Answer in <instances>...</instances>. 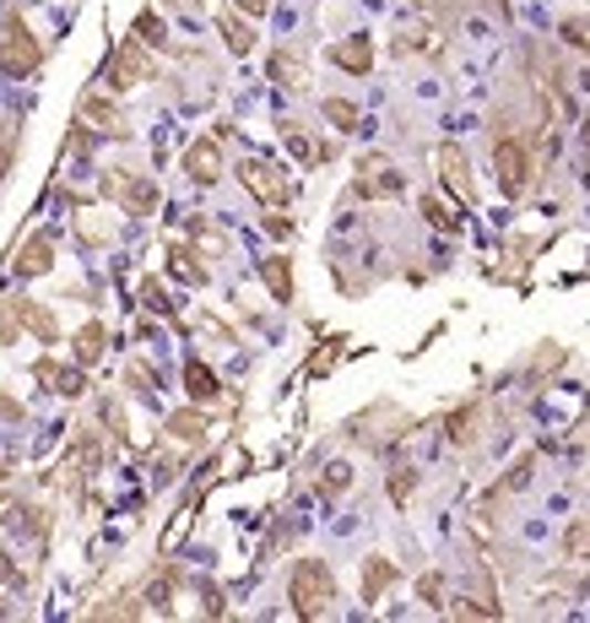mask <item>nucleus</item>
<instances>
[{"label":"nucleus","mask_w":590,"mask_h":623,"mask_svg":"<svg viewBox=\"0 0 590 623\" xmlns=\"http://www.w3.org/2000/svg\"><path fill=\"white\" fill-rule=\"evenodd\" d=\"M0 585H22V570H17V559L6 553V542H0Z\"/></svg>","instance_id":"nucleus-45"},{"label":"nucleus","mask_w":590,"mask_h":623,"mask_svg":"<svg viewBox=\"0 0 590 623\" xmlns=\"http://www.w3.org/2000/svg\"><path fill=\"white\" fill-rule=\"evenodd\" d=\"M449 619H504L498 602H477V596H460V602H444Z\"/></svg>","instance_id":"nucleus-33"},{"label":"nucleus","mask_w":590,"mask_h":623,"mask_svg":"<svg viewBox=\"0 0 590 623\" xmlns=\"http://www.w3.org/2000/svg\"><path fill=\"white\" fill-rule=\"evenodd\" d=\"M346 488H352V467H346V461H331L325 477H320V494H325V499H337V494H346Z\"/></svg>","instance_id":"nucleus-36"},{"label":"nucleus","mask_w":590,"mask_h":623,"mask_svg":"<svg viewBox=\"0 0 590 623\" xmlns=\"http://www.w3.org/2000/svg\"><path fill=\"white\" fill-rule=\"evenodd\" d=\"M142 82H157V65H152L147 44H136V39H125L114 60H108V87L114 93H131V87H142Z\"/></svg>","instance_id":"nucleus-8"},{"label":"nucleus","mask_w":590,"mask_h":623,"mask_svg":"<svg viewBox=\"0 0 590 623\" xmlns=\"http://www.w3.org/2000/svg\"><path fill=\"white\" fill-rule=\"evenodd\" d=\"M239 185H245L260 207H293L288 174H282L277 163H266V157H239Z\"/></svg>","instance_id":"nucleus-7"},{"label":"nucleus","mask_w":590,"mask_h":623,"mask_svg":"<svg viewBox=\"0 0 590 623\" xmlns=\"http://www.w3.org/2000/svg\"><path fill=\"white\" fill-rule=\"evenodd\" d=\"M217 33H222L228 54H255V22L245 11H217Z\"/></svg>","instance_id":"nucleus-22"},{"label":"nucleus","mask_w":590,"mask_h":623,"mask_svg":"<svg viewBox=\"0 0 590 623\" xmlns=\"http://www.w3.org/2000/svg\"><path fill=\"white\" fill-rule=\"evenodd\" d=\"M22 342V299H0V347Z\"/></svg>","instance_id":"nucleus-34"},{"label":"nucleus","mask_w":590,"mask_h":623,"mask_svg":"<svg viewBox=\"0 0 590 623\" xmlns=\"http://www.w3.org/2000/svg\"><path fill=\"white\" fill-rule=\"evenodd\" d=\"M563 39L590 54V17H563Z\"/></svg>","instance_id":"nucleus-41"},{"label":"nucleus","mask_w":590,"mask_h":623,"mask_svg":"<svg viewBox=\"0 0 590 623\" xmlns=\"http://www.w3.org/2000/svg\"><path fill=\"white\" fill-rule=\"evenodd\" d=\"M179 163H185V179H190V185H200V190L217 185V179H222V136H217V131H211V136H196Z\"/></svg>","instance_id":"nucleus-11"},{"label":"nucleus","mask_w":590,"mask_h":623,"mask_svg":"<svg viewBox=\"0 0 590 623\" xmlns=\"http://www.w3.org/2000/svg\"><path fill=\"white\" fill-rule=\"evenodd\" d=\"M320 114H325V120H331V125H337L342 136H352V131H358V120H363L352 98H325V104H320Z\"/></svg>","instance_id":"nucleus-30"},{"label":"nucleus","mask_w":590,"mask_h":623,"mask_svg":"<svg viewBox=\"0 0 590 623\" xmlns=\"http://www.w3.org/2000/svg\"><path fill=\"white\" fill-rule=\"evenodd\" d=\"M200 256H206L200 245H179V239H174V245H168V271H174L179 282H190V288H206V282H211V266Z\"/></svg>","instance_id":"nucleus-20"},{"label":"nucleus","mask_w":590,"mask_h":623,"mask_svg":"<svg viewBox=\"0 0 590 623\" xmlns=\"http://www.w3.org/2000/svg\"><path fill=\"white\" fill-rule=\"evenodd\" d=\"M493 179H498V196L504 201H520L537 179V163H531V147L515 136L509 120H493Z\"/></svg>","instance_id":"nucleus-1"},{"label":"nucleus","mask_w":590,"mask_h":623,"mask_svg":"<svg viewBox=\"0 0 590 623\" xmlns=\"http://www.w3.org/2000/svg\"><path fill=\"white\" fill-rule=\"evenodd\" d=\"M434 163H439V185L460 201V207H477V179H472V157L460 153L455 142H444L439 153H434Z\"/></svg>","instance_id":"nucleus-9"},{"label":"nucleus","mask_w":590,"mask_h":623,"mask_svg":"<svg viewBox=\"0 0 590 623\" xmlns=\"http://www.w3.org/2000/svg\"><path fill=\"white\" fill-rule=\"evenodd\" d=\"M22 331H33L39 342H60V320H54V310H44L39 299H22Z\"/></svg>","instance_id":"nucleus-25"},{"label":"nucleus","mask_w":590,"mask_h":623,"mask_svg":"<svg viewBox=\"0 0 590 623\" xmlns=\"http://www.w3.org/2000/svg\"><path fill=\"white\" fill-rule=\"evenodd\" d=\"M395 580H401L395 559H385V553H369V559H363V580H358V591H363V602L374 608V602H385V591H391Z\"/></svg>","instance_id":"nucleus-19"},{"label":"nucleus","mask_w":590,"mask_h":623,"mask_svg":"<svg viewBox=\"0 0 590 623\" xmlns=\"http://www.w3.org/2000/svg\"><path fill=\"white\" fill-rule=\"evenodd\" d=\"M11 471H17L11 461H0V482H11Z\"/></svg>","instance_id":"nucleus-48"},{"label":"nucleus","mask_w":590,"mask_h":623,"mask_svg":"<svg viewBox=\"0 0 590 623\" xmlns=\"http://www.w3.org/2000/svg\"><path fill=\"white\" fill-rule=\"evenodd\" d=\"M0 619H6V602H0Z\"/></svg>","instance_id":"nucleus-49"},{"label":"nucleus","mask_w":590,"mask_h":623,"mask_svg":"<svg viewBox=\"0 0 590 623\" xmlns=\"http://www.w3.org/2000/svg\"><path fill=\"white\" fill-rule=\"evenodd\" d=\"M417 482H423V477H417V467H395V471H391L385 494H391V505H395V510H406V499L417 494Z\"/></svg>","instance_id":"nucleus-31"},{"label":"nucleus","mask_w":590,"mask_h":623,"mask_svg":"<svg viewBox=\"0 0 590 623\" xmlns=\"http://www.w3.org/2000/svg\"><path fill=\"white\" fill-rule=\"evenodd\" d=\"M142 613H147V608H142L136 596H108V602H103V608H93L87 619H142Z\"/></svg>","instance_id":"nucleus-35"},{"label":"nucleus","mask_w":590,"mask_h":623,"mask_svg":"<svg viewBox=\"0 0 590 623\" xmlns=\"http://www.w3.org/2000/svg\"><path fill=\"white\" fill-rule=\"evenodd\" d=\"M71 353H76V364L82 368L99 364L103 353H108V325H103V320H87V325L71 336Z\"/></svg>","instance_id":"nucleus-24"},{"label":"nucleus","mask_w":590,"mask_h":623,"mask_svg":"<svg viewBox=\"0 0 590 623\" xmlns=\"http://www.w3.org/2000/svg\"><path fill=\"white\" fill-rule=\"evenodd\" d=\"M0 71L11 82H28L44 71V39L28 28L22 11H6V22H0Z\"/></svg>","instance_id":"nucleus-3"},{"label":"nucleus","mask_w":590,"mask_h":623,"mask_svg":"<svg viewBox=\"0 0 590 623\" xmlns=\"http://www.w3.org/2000/svg\"><path fill=\"white\" fill-rule=\"evenodd\" d=\"M142 304H147L152 314H174V304H168V293H163V282H157V277L142 282Z\"/></svg>","instance_id":"nucleus-40"},{"label":"nucleus","mask_w":590,"mask_h":623,"mask_svg":"<svg viewBox=\"0 0 590 623\" xmlns=\"http://www.w3.org/2000/svg\"><path fill=\"white\" fill-rule=\"evenodd\" d=\"M234 11H245V17H266V11H271V0H234Z\"/></svg>","instance_id":"nucleus-46"},{"label":"nucleus","mask_w":590,"mask_h":623,"mask_svg":"<svg viewBox=\"0 0 590 623\" xmlns=\"http://www.w3.org/2000/svg\"><path fill=\"white\" fill-rule=\"evenodd\" d=\"M11 157H17L11 136H0V185H6V174H11Z\"/></svg>","instance_id":"nucleus-47"},{"label":"nucleus","mask_w":590,"mask_h":623,"mask_svg":"<svg viewBox=\"0 0 590 623\" xmlns=\"http://www.w3.org/2000/svg\"><path fill=\"white\" fill-rule=\"evenodd\" d=\"M125 385H131L136 396H157V368L131 364V368H125Z\"/></svg>","instance_id":"nucleus-38"},{"label":"nucleus","mask_w":590,"mask_h":623,"mask_svg":"<svg viewBox=\"0 0 590 623\" xmlns=\"http://www.w3.org/2000/svg\"><path fill=\"white\" fill-rule=\"evenodd\" d=\"M33 380H39L44 391H54V396H65V402H76V396L87 391V374H82V364L65 368V364H54V359H39V364H33Z\"/></svg>","instance_id":"nucleus-14"},{"label":"nucleus","mask_w":590,"mask_h":623,"mask_svg":"<svg viewBox=\"0 0 590 623\" xmlns=\"http://www.w3.org/2000/svg\"><path fill=\"white\" fill-rule=\"evenodd\" d=\"M131 39H136V44H147V50H168V28H163V17H157V11H142V17H136Z\"/></svg>","instance_id":"nucleus-27"},{"label":"nucleus","mask_w":590,"mask_h":623,"mask_svg":"<svg viewBox=\"0 0 590 623\" xmlns=\"http://www.w3.org/2000/svg\"><path fill=\"white\" fill-rule=\"evenodd\" d=\"M346 347H342V336H337V342H331V347H320V353H314V359H309V374H331V368H337V359H342Z\"/></svg>","instance_id":"nucleus-42"},{"label":"nucleus","mask_w":590,"mask_h":623,"mask_svg":"<svg viewBox=\"0 0 590 623\" xmlns=\"http://www.w3.org/2000/svg\"><path fill=\"white\" fill-rule=\"evenodd\" d=\"M99 417H103V434H108L114 445H131V428H125V407H120V402H108V396H103Z\"/></svg>","instance_id":"nucleus-32"},{"label":"nucleus","mask_w":590,"mask_h":623,"mask_svg":"<svg viewBox=\"0 0 590 623\" xmlns=\"http://www.w3.org/2000/svg\"><path fill=\"white\" fill-rule=\"evenodd\" d=\"M346 434H352L358 445H369V450H391L395 439L412 434V417L401 413V407H391V402H374L369 413H358L346 423Z\"/></svg>","instance_id":"nucleus-4"},{"label":"nucleus","mask_w":590,"mask_h":623,"mask_svg":"<svg viewBox=\"0 0 590 623\" xmlns=\"http://www.w3.org/2000/svg\"><path fill=\"white\" fill-rule=\"evenodd\" d=\"M444 439L455 450H472L483 439V402H466V407H455V413L444 417Z\"/></svg>","instance_id":"nucleus-18"},{"label":"nucleus","mask_w":590,"mask_h":623,"mask_svg":"<svg viewBox=\"0 0 590 623\" xmlns=\"http://www.w3.org/2000/svg\"><path fill=\"white\" fill-rule=\"evenodd\" d=\"M401 190H406V174L385 153H369L352 163V196L358 201H395Z\"/></svg>","instance_id":"nucleus-6"},{"label":"nucleus","mask_w":590,"mask_h":623,"mask_svg":"<svg viewBox=\"0 0 590 623\" xmlns=\"http://www.w3.org/2000/svg\"><path fill=\"white\" fill-rule=\"evenodd\" d=\"M417 211H423V222L428 228H439V233H460V211H449V201L444 196H417Z\"/></svg>","instance_id":"nucleus-26"},{"label":"nucleus","mask_w":590,"mask_h":623,"mask_svg":"<svg viewBox=\"0 0 590 623\" xmlns=\"http://www.w3.org/2000/svg\"><path fill=\"white\" fill-rule=\"evenodd\" d=\"M417 596H423L434 613H444V580L439 574H423V580H417Z\"/></svg>","instance_id":"nucleus-43"},{"label":"nucleus","mask_w":590,"mask_h":623,"mask_svg":"<svg viewBox=\"0 0 590 623\" xmlns=\"http://www.w3.org/2000/svg\"><path fill=\"white\" fill-rule=\"evenodd\" d=\"M200 613H206V619H222V613H228V596H222L211 580H200Z\"/></svg>","instance_id":"nucleus-39"},{"label":"nucleus","mask_w":590,"mask_h":623,"mask_svg":"<svg viewBox=\"0 0 590 623\" xmlns=\"http://www.w3.org/2000/svg\"><path fill=\"white\" fill-rule=\"evenodd\" d=\"M0 423H28V407H22L6 385H0Z\"/></svg>","instance_id":"nucleus-44"},{"label":"nucleus","mask_w":590,"mask_h":623,"mask_svg":"<svg viewBox=\"0 0 590 623\" xmlns=\"http://www.w3.org/2000/svg\"><path fill=\"white\" fill-rule=\"evenodd\" d=\"M76 125H87L93 136H131L125 108L114 104L108 93H82V104H76Z\"/></svg>","instance_id":"nucleus-10"},{"label":"nucleus","mask_w":590,"mask_h":623,"mask_svg":"<svg viewBox=\"0 0 590 623\" xmlns=\"http://www.w3.org/2000/svg\"><path fill=\"white\" fill-rule=\"evenodd\" d=\"M288 602H293V619L314 623L337 608V570L325 559H298L288 574Z\"/></svg>","instance_id":"nucleus-2"},{"label":"nucleus","mask_w":590,"mask_h":623,"mask_svg":"<svg viewBox=\"0 0 590 623\" xmlns=\"http://www.w3.org/2000/svg\"><path fill=\"white\" fill-rule=\"evenodd\" d=\"M277 131H282V147H288V153H293V163H303V168H309V163H331V157H337V147H331V142H314L298 120H282Z\"/></svg>","instance_id":"nucleus-16"},{"label":"nucleus","mask_w":590,"mask_h":623,"mask_svg":"<svg viewBox=\"0 0 590 623\" xmlns=\"http://www.w3.org/2000/svg\"><path fill=\"white\" fill-rule=\"evenodd\" d=\"M331 65L346 71V76H369V71H374V39H369V33L337 39V44H331Z\"/></svg>","instance_id":"nucleus-15"},{"label":"nucleus","mask_w":590,"mask_h":623,"mask_svg":"<svg viewBox=\"0 0 590 623\" xmlns=\"http://www.w3.org/2000/svg\"><path fill=\"white\" fill-rule=\"evenodd\" d=\"M266 71H271V82L288 87V93H303V87H309V60H303L298 44H277L271 60H266Z\"/></svg>","instance_id":"nucleus-13"},{"label":"nucleus","mask_w":590,"mask_h":623,"mask_svg":"<svg viewBox=\"0 0 590 623\" xmlns=\"http://www.w3.org/2000/svg\"><path fill=\"white\" fill-rule=\"evenodd\" d=\"M563 559H569V564H586L590 559V516H580L563 531Z\"/></svg>","instance_id":"nucleus-29"},{"label":"nucleus","mask_w":590,"mask_h":623,"mask_svg":"<svg viewBox=\"0 0 590 623\" xmlns=\"http://www.w3.org/2000/svg\"><path fill=\"white\" fill-rule=\"evenodd\" d=\"M174 585H179V570H174V564H163V570H157V580L147 585V596H142V602H152V613H168V602H174Z\"/></svg>","instance_id":"nucleus-28"},{"label":"nucleus","mask_w":590,"mask_h":623,"mask_svg":"<svg viewBox=\"0 0 590 623\" xmlns=\"http://www.w3.org/2000/svg\"><path fill=\"white\" fill-rule=\"evenodd\" d=\"M185 391H190V402H196V407L222 402V380L211 374V364H200V359H190V364H185Z\"/></svg>","instance_id":"nucleus-23"},{"label":"nucleus","mask_w":590,"mask_h":623,"mask_svg":"<svg viewBox=\"0 0 590 623\" xmlns=\"http://www.w3.org/2000/svg\"><path fill=\"white\" fill-rule=\"evenodd\" d=\"M260 228H266L271 239H293V217H288V207H266L260 211Z\"/></svg>","instance_id":"nucleus-37"},{"label":"nucleus","mask_w":590,"mask_h":623,"mask_svg":"<svg viewBox=\"0 0 590 623\" xmlns=\"http://www.w3.org/2000/svg\"><path fill=\"white\" fill-rule=\"evenodd\" d=\"M50 266H54V233L39 228V233L22 239V250L11 260V277H17V282H33V277H50Z\"/></svg>","instance_id":"nucleus-12"},{"label":"nucleus","mask_w":590,"mask_h":623,"mask_svg":"<svg viewBox=\"0 0 590 623\" xmlns=\"http://www.w3.org/2000/svg\"><path fill=\"white\" fill-rule=\"evenodd\" d=\"M103 196L125 211V217H152L157 201H163L157 185H152L147 174H136V168H103Z\"/></svg>","instance_id":"nucleus-5"},{"label":"nucleus","mask_w":590,"mask_h":623,"mask_svg":"<svg viewBox=\"0 0 590 623\" xmlns=\"http://www.w3.org/2000/svg\"><path fill=\"white\" fill-rule=\"evenodd\" d=\"M163 428H168V439H174V445H185V450H190V445H206V428H211V423H206L200 407H179V413H168Z\"/></svg>","instance_id":"nucleus-21"},{"label":"nucleus","mask_w":590,"mask_h":623,"mask_svg":"<svg viewBox=\"0 0 590 623\" xmlns=\"http://www.w3.org/2000/svg\"><path fill=\"white\" fill-rule=\"evenodd\" d=\"M260 282H266V293L277 299V304H293L298 299V282H293V256H260Z\"/></svg>","instance_id":"nucleus-17"}]
</instances>
